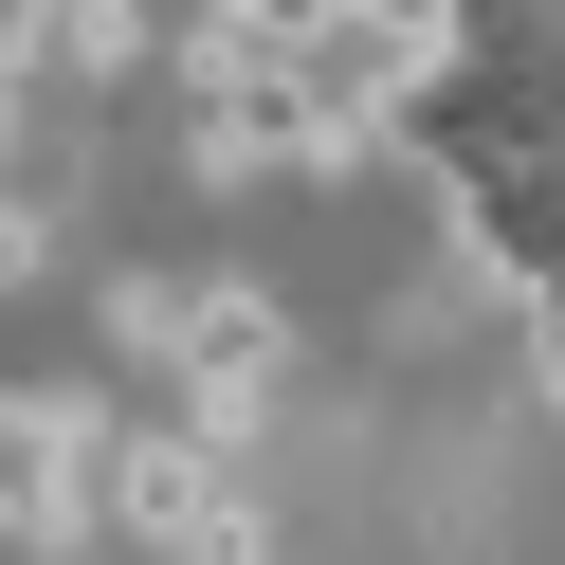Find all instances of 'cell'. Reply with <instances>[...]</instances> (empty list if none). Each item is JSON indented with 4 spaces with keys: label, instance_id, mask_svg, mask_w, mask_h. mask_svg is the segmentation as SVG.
<instances>
[{
    "label": "cell",
    "instance_id": "obj_1",
    "mask_svg": "<svg viewBox=\"0 0 565 565\" xmlns=\"http://www.w3.org/2000/svg\"><path fill=\"white\" fill-rule=\"evenodd\" d=\"M147 383H183V419H201V438H256V419H274V383H292V310H274L256 292V274H201V292H183V329H164V365Z\"/></svg>",
    "mask_w": 565,
    "mask_h": 565
},
{
    "label": "cell",
    "instance_id": "obj_2",
    "mask_svg": "<svg viewBox=\"0 0 565 565\" xmlns=\"http://www.w3.org/2000/svg\"><path fill=\"white\" fill-rule=\"evenodd\" d=\"M164 565H274V511H256V475H237V456H220V475L183 492V529H164Z\"/></svg>",
    "mask_w": 565,
    "mask_h": 565
},
{
    "label": "cell",
    "instance_id": "obj_3",
    "mask_svg": "<svg viewBox=\"0 0 565 565\" xmlns=\"http://www.w3.org/2000/svg\"><path fill=\"white\" fill-rule=\"evenodd\" d=\"M529 347H547V402H565V274H547V310H529Z\"/></svg>",
    "mask_w": 565,
    "mask_h": 565
}]
</instances>
